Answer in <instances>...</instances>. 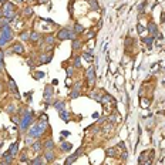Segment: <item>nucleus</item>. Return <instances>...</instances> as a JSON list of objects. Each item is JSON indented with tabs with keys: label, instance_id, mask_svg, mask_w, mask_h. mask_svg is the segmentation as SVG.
Returning <instances> with one entry per match:
<instances>
[{
	"label": "nucleus",
	"instance_id": "nucleus-14",
	"mask_svg": "<svg viewBox=\"0 0 165 165\" xmlns=\"http://www.w3.org/2000/svg\"><path fill=\"white\" fill-rule=\"evenodd\" d=\"M105 155H107L108 158H114V157H117V147L107 148V150H105Z\"/></svg>",
	"mask_w": 165,
	"mask_h": 165
},
{
	"label": "nucleus",
	"instance_id": "nucleus-17",
	"mask_svg": "<svg viewBox=\"0 0 165 165\" xmlns=\"http://www.w3.org/2000/svg\"><path fill=\"white\" fill-rule=\"evenodd\" d=\"M43 147H44V150H54V141L51 138H48V140L44 141Z\"/></svg>",
	"mask_w": 165,
	"mask_h": 165
},
{
	"label": "nucleus",
	"instance_id": "nucleus-45",
	"mask_svg": "<svg viewBox=\"0 0 165 165\" xmlns=\"http://www.w3.org/2000/svg\"><path fill=\"white\" fill-rule=\"evenodd\" d=\"M6 1H9V0H0V4H4Z\"/></svg>",
	"mask_w": 165,
	"mask_h": 165
},
{
	"label": "nucleus",
	"instance_id": "nucleus-18",
	"mask_svg": "<svg viewBox=\"0 0 165 165\" xmlns=\"http://www.w3.org/2000/svg\"><path fill=\"white\" fill-rule=\"evenodd\" d=\"M58 113H60V118H61V120H64V121H68V120H70V111H67L66 108L61 110V111H58Z\"/></svg>",
	"mask_w": 165,
	"mask_h": 165
},
{
	"label": "nucleus",
	"instance_id": "nucleus-33",
	"mask_svg": "<svg viewBox=\"0 0 165 165\" xmlns=\"http://www.w3.org/2000/svg\"><path fill=\"white\" fill-rule=\"evenodd\" d=\"M43 76H44V73H41V71H36V73H34V78H36V80L43 78Z\"/></svg>",
	"mask_w": 165,
	"mask_h": 165
},
{
	"label": "nucleus",
	"instance_id": "nucleus-28",
	"mask_svg": "<svg viewBox=\"0 0 165 165\" xmlns=\"http://www.w3.org/2000/svg\"><path fill=\"white\" fill-rule=\"evenodd\" d=\"M90 6H91V9L93 10H100V6H98V1L97 0H90Z\"/></svg>",
	"mask_w": 165,
	"mask_h": 165
},
{
	"label": "nucleus",
	"instance_id": "nucleus-25",
	"mask_svg": "<svg viewBox=\"0 0 165 165\" xmlns=\"http://www.w3.org/2000/svg\"><path fill=\"white\" fill-rule=\"evenodd\" d=\"M20 39H21L23 41L30 40V33H29V32H26V30H23V32L20 33Z\"/></svg>",
	"mask_w": 165,
	"mask_h": 165
},
{
	"label": "nucleus",
	"instance_id": "nucleus-24",
	"mask_svg": "<svg viewBox=\"0 0 165 165\" xmlns=\"http://www.w3.org/2000/svg\"><path fill=\"white\" fill-rule=\"evenodd\" d=\"M77 158H78V155L74 152L73 155H70V157L66 160V165H70V164H73V162H76V160H77Z\"/></svg>",
	"mask_w": 165,
	"mask_h": 165
},
{
	"label": "nucleus",
	"instance_id": "nucleus-41",
	"mask_svg": "<svg viewBox=\"0 0 165 165\" xmlns=\"http://www.w3.org/2000/svg\"><path fill=\"white\" fill-rule=\"evenodd\" d=\"M137 30H138V33H142V30H144V29H142V26H140V24H138Z\"/></svg>",
	"mask_w": 165,
	"mask_h": 165
},
{
	"label": "nucleus",
	"instance_id": "nucleus-9",
	"mask_svg": "<svg viewBox=\"0 0 165 165\" xmlns=\"http://www.w3.org/2000/svg\"><path fill=\"white\" fill-rule=\"evenodd\" d=\"M53 94H54L53 87H51V85H46V88H44V100H46L48 104H50V100H51Z\"/></svg>",
	"mask_w": 165,
	"mask_h": 165
},
{
	"label": "nucleus",
	"instance_id": "nucleus-32",
	"mask_svg": "<svg viewBox=\"0 0 165 165\" xmlns=\"http://www.w3.org/2000/svg\"><path fill=\"white\" fill-rule=\"evenodd\" d=\"M66 73H67V77H71V76L74 74V68H73V67H67V68H66Z\"/></svg>",
	"mask_w": 165,
	"mask_h": 165
},
{
	"label": "nucleus",
	"instance_id": "nucleus-26",
	"mask_svg": "<svg viewBox=\"0 0 165 165\" xmlns=\"http://www.w3.org/2000/svg\"><path fill=\"white\" fill-rule=\"evenodd\" d=\"M90 54H91V53H88V51H85V53H82V54H81V57H82V58H84V60H87L88 63H91V61L94 60V57H93V56H90Z\"/></svg>",
	"mask_w": 165,
	"mask_h": 165
},
{
	"label": "nucleus",
	"instance_id": "nucleus-21",
	"mask_svg": "<svg viewBox=\"0 0 165 165\" xmlns=\"http://www.w3.org/2000/svg\"><path fill=\"white\" fill-rule=\"evenodd\" d=\"M81 47H82V43H81V41H80V40H76V39L73 40V43H71V48H73L74 51L80 50Z\"/></svg>",
	"mask_w": 165,
	"mask_h": 165
},
{
	"label": "nucleus",
	"instance_id": "nucleus-35",
	"mask_svg": "<svg viewBox=\"0 0 165 165\" xmlns=\"http://www.w3.org/2000/svg\"><path fill=\"white\" fill-rule=\"evenodd\" d=\"M3 54H4V53L0 50V71L3 70Z\"/></svg>",
	"mask_w": 165,
	"mask_h": 165
},
{
	"label": "nucleus",
	"instance_id": "nucleus-42",
	"mask_svg": "<svg viewBox=\"0 0 165 165\" xmlns=\"http://www.w3.org/2000/svg\"><path fill=\"white\" fill-rule=\"evenodd\" d=\"M66 84H67V85H70V84H73V82H71V80H70V77H67V80H66Z\"/></svg>",
	"mask_w": 165,
	"mask_h": 165
},
{
	"label": "nucleus",
	"instance_id": "nucleus-43",
	"mask_svg": "<svg viewBox=\"0 0 165 165\" xmlns=\"http://www.w3.org/2000/svg\"><path fill=\"white\" fill-rule=\"evenodd\" d=\"M161 21H162V23L165 21V13H162V14H161Z\"/></svg>",
	"mask_w": 165,
	"mask_h": 165
},
{
	"label": "nucleus",
	"instance_id": "nucleus-36",
	"mask_svg": "<svg viewBox=\"0 0 165 165\" xmlns=\"http://www.w3.org/2000/svg\"><path fill=\"white\" fill-rule=\"evenodd\" d=\"M127 158H128V152H127V150H124V152L121 154V160H123V161H127Z\"/></svg>",
	"mask_w": 165,
	"mask_h": 165
},
{
	"label": "nucleus",
	"instance_id": "nucleus-16",
	"mask_svg": "<svg viewBox=\"0 0 165 165\" xmlns=\"http://www.w3.org/2000/svg\"><path fill=\"white\" fill-rule=\"evenodd\" d=\"M54 108H56L57 111H61V110H64V108H66V101H63V100H58V101H56V103H54Z\"/></svg>",
	"mask_w": 165,
	"mask_h": 165
},
{
	"label": "nucleus",
	"instance_id": "nucleus-19",
	"mask_svg": "<svg viewBox=\"0 0 165 165\" xmlns=\"http://www.w3.org/2000/svg\"><path fill=\"white\" fill-rule=\"evenodd\" d=\"M73 32H74L76 34H81V33H84V26L80 24V23H76L74 27H73Z\"/></svg>",
	"mask_w": 165,
	"mask_h": 165
},
{
	"label": "nucleus",
	"instance_id": "nucleus-8",
	"mask_svg": "<svg viewBox=\"0 0 165 165\" xmlns=\"http://www.w3.org/2000/svg\"><path fill=\"white\" fill-rule=\"evenodd\" d=\"M11 51L14 54H23L24 53V46L21 43H13L11 44Z\"/></svg>",
	"mask_w": 165,
	"mask_h": 165
},
{
	"label": "nucleus",
	"instance_id": "nucleus-6",
	"mask_svg": "<svg viewBox=\"0 0 165 165\" xmlns=\"http://www.w3.org/2000/svg\"><path fill=\"white\" fill-rule=\"evenodd\" d=\"M43 157H44L46 162H48V164H51V162H54V161H56V154H54V150H44Z\"/></svg>",
	"mask_w": 165,
	"mask_h": 165
},
{
	"label": "nucleus",
	"instance_id": "nucleus-40",
	"mask_svg": "<svg viewBox=\"0 0 165 165\" xmlns=\"http://www.w3.org/2000/svg\"><path fill=\"white\" fill-rule=\"evenodd\" d=\"M110 70H111V73H115V67H114V64H110Z\"/></svg>",
	"mask_w": 165,
	"mask_h": 165
},
{
	"label": "nucleus",
	"instance_id": "nucleus-20",
	"mask_svg": "<svg viewBox=\"0 0 165 165\" xmlns=\"http://www.w3.org/2000/svg\"><path fill=\"white\" fill-rule=\"evenodd\" d=\"M39 40H40V33L39 32H32L30 33V41L32 43H37Z\"/></svg>",
	"mask_w": 165,
	"mask_h": 165
},
{
	"label": "nucleus",
	"instance_id": "nucleus-34",
	"mask_svg": "<svg viewBox=\"0 0 165 165\" xmlns=\"http://www.w3.org/2000/svg\"><path fill=\"white\" fill-rule=\"evenodd\" d=\"M145 4H147V1H142V3L138 6V11H140V13H144V7H145Z\"/></svg>",
	"mask_w": 165,
	"mask_h": 165
},
{
	"label": "nucleus",
	"instance_id": "nucleus-1",
	"mask_svg": "<svg viewBox=\"0 0 165 165\" xmlns=\"http://www.w3.org/2000/svg\"><path fill=\"white\" fill-rule=\"evenodd\" d=\"M47 123L48 121H37V124H34L32 128H30V131H29V137H32V138H40L41 135L46 132V129H47Z\"/></svg>",
	"mask_w": 165,
	"mask_h": 165
},
{
	"label": "nucleus",
	"instance_id": "nucleus-10",
	"mask_svg": "<svg viewBox=\"0 0 165 165\" xmlns=\"http://www.w3.org/2000/svg\"><path fill=\"white\" fill-rule=\"evenodd\" d=\"M147 30H148L150 36H152V37H155V36L158 34V27H157V24H155L154 21H150V23H148Z\"/></svg>",
	"mask_w": 165,
	"mask_h": 165
},
{
	"label": "nucleus",
	"instance_id": "nucleus-44",
	"mask_svg": "<svg viewBox=\"0 0 165 165\" xmlns=\"http://www.w3.org/2000/svg\"><path fill=\"white\" fill-rule=\"evenodd\" d=\"M1 19H3V10L0 9V20H1Z\"/></svg>",
	"mask_w": 165,
	"mask_h": 165
},
{
	"label": "nucleus",
	"instance_id": "nucleus-11",
	"mask_svg": "<svg viewBox=\"0 0 165 165\" xmlns=\"http://www.w3.org/2000/svg\"><path fill=\"white\" fill-rule=\"evenodd\" d=\"M9 88H10V91H11L13 94H16V98H20V94H19V90H17V85H16V82L13 81L11 78L9 80Z\"/></svg>",
	"mask_w": 165,
	"mask_h": 165
},
{
	"label": "nucleus",
	"instance_id": "nucleus-30",
	"mask_svg": "<svg viewBox=\"0 0 165 165\" xmlns=\"http://www.w3.org/2000/svg\"><path fill=\"white\" fill-rule=\"evenodd\" d=\"M23 14L27 16V17H30V16L33 14V9H32V7H26V9L23 10Z\"/></svg>",
	"mask_w": 165,
	"mask_h": 165
},
{
	"label": "nucleus",
	"instance_id": "nucleus-7",
	"mask_svg": "<svg viewBox=\"0 0 165 165\" xmlns=\"http://www.w3.org/2000/svg\"><path fill=\"white\" fill-rule=\"evenodd\" d=\"M51 58H53V54H51V53H43V54L39 56V63H40V64H47V63L51 61Z\"/></svg>",
	"mask_w": 165,
	"mask_h": 165
},
{
	"label": "nucleus",
	"instance_id": "nucleus-29",
	"mask_svg": "<svg viewBox=\"0 0 165 165\" xmlns=\"http://www.w3.org/2000/svg\"><path fill=\"white\" fill-rule=\"evenodd\" d=\"M20 157H21V158H20V162H21V164H27V162H30L29 158H27V154H26V152H21Z\"/></svg>",
	"mask_w": 165,
	"mask_h": 165
},
{
	"label": "nucleus",
	"instance_id": "nucleus-27",
	"mask_svg": "<svg viewBox=\"0 0 165 165\" xmlns=\"http://www.w3.org/2000/svg\"><path fill=\"white\" fill-rule=\"evenodd\" d=\"M44 161H43V158H41V155H37L36 158H33L32 161H30V164H33V165H36V164H43Z\"/></svg>",
	"mask_w": 165,
	"mask_h": 165
},
{
	"label": "nucleus",
	"instance_id": "nucleus-3",
	"mask_svg": "<svg viewBox=\"0 0 165 165\" xmlns=\"http://www.w3.org/2000/svg\"><path fill=\"white\" fill-rule=\"evenodd\" d=\"M33 121V113H32V110H26L24 111V114H23V117L20 118V129L21 131H26L29 127H30V123Z\"/></svg>",
	"mask_w": 165,
	"mask_h": 165
},
{
	"label": "nucleus",
	"instance_id": "nucleus-13",
	"mask_svg": "<svg viewBox=\"0 0 165 165\" xmlns=\"http://www.w3.org/2000/svg\"><path fill=\"white\" fill-rule=\"evenodd\" d=\"M7 151H9V152H10V154H11L13 157H16V155L19 154V144H17V142H13V144L10 145V148H9Z\"/></svg>",
	"mask_w": 165,
	"mask_h": 165
},
{
	"label": "nucleus",
	"instance_id": "nucleus-39",
	"mask_svg": "<svg viewBox=\"0 0 165 165\" xmlns=\"http://www.w3.org/2000/svg\"><path fill=\"white\" fill-rule=\"evenodd\" d=\"M61 135L66 138V137H68V135H70V132H68V131H61Z\"/></svg>",
	"mask_w": 165,
	"mask_h": 165
},
{
	"label": "nucleus",
	"instance_id": "nucleus-2",
	"mask_svg": "<svg viewBox=\"0 0 165 165\" xmlns=\"http://www.w3.org/2000/svg\"><path fill=\"white\" fill-rule=\"evenodd\" d=\"M11 36H13L11 27H10L9 24H7V26H3V27H1V34H0V48H3L7 43H10Z\"/></svg>",
	"mask_w": 165,
	"mask_h": 165
},
{
	"label": "nucleus",
	"instance_id": "nucleus-38",
	"mask_svg": "<svg viewBox=\"0 0 165 165\" xmlns=\"http://www.w3.org/2000/svg\"><path fill=\"white\" fill-rule=\"evenodd\" d=\"M118 148H120V150H127V148H125V144H124V141H121V142H120V144H118Z\"/></svg>",
	"mask_w": 165,
	"mask_h": 165
},
{
	"label": "nucleus",
	"instance_id": "nucleus-4",
	"mask_svg": "<svg viewBox=\"0 0 165 165\" xmlns=\"http://www.w3.org/2000/svg\"><path fill=\"white\" fill-rule=\"evenodd\" d=\"M56 37H57V39H58L60 41L74 40V39H76V33H74L73 30H70V29H60Z\"/></svg>",
	"mask_w": 165,
	"mask_h": 165
},
{
	"label": "nucleus",
	"instance_id": "nucleus-23",
	"mask_svg": "<svg viewBox=\"0 0 165 165\" xmlns=\"http://www.w3.org/2000/svg\"><path fill=\"white\" fill-rule=\"evenodd\" d=\"M142 41L147 44L148 48H151V47H152V43H154V37H152V36H150V37H142Z\"/></svg>",
	"mask_w": 165,
	"mask_h": 165
},
{
	"label": "nucleus",
	"instance_id": "nucleus-31",
	"mask_svg": "<svg viewBox=\"0 0 165 165\" xmlns=\"http://www.w3.org/2000/svg\"><path fill=\"white\" fill-rule=\"evenodd\" d=\"M74 67H76V68H80V67H81V60H80V57H76V58H74Z\"/></svg>",
	"mask_w": 165,
	"mask_h": 165
},
{
	"label": "nucleus",
	"instance_id": "nucleus-15",
	"mask_svg": "<svg viewBox=\"0 0 165 165\" xmlns=\"http://www.w3.org/2000/svg\"><path fill=\"white\" fill-rule=\"evenodd\" d=\"M60 148H61V151H64V152H68V151H71V150H73V145H71L70 142L61 141V145H60Z\"/></svg>",
	"mask_w": 165,
	"mask_h": 165
},
{
	"label": "nucleus",
	"instance_id": "nucleus-46",
	"mask_svg": "<svg viewBox=\"0 0 165 165\" xmlns=\"http://www.w3.org/2000/svg\"><path fill=\"white\" fill-rule=\"evenodd\" d=\"M16 1H19V3H21V1H24V0H16Z\"/></svg>",
	"mask_w": 165,
	"mask_h": 165
},
{
	"label": "nucleus",
	"instance_id": "nucleus-22",
	"mask_svg": "<svg viewBox=\"0 0 165 165\" xmlns=\"http://www.w3.org/2000/svg\"><path fill=\"white\" fill-rule=\"evenodd\" d=\"M108 121H110L111 124H120L121 123V118H120L117 114H113V115L108 117Z\"/></svg>",
	"mask_w": 165,
	"mask_h": 165
},
{
	"label": "nucleus",
	"instance_id": "nucleus-5",
	"mask_svg": "<svg viewBox=\"0 0 165 165\" xmlns=\"http://www.w3.org/2000/svg\"><path fill=\"white\" fill-rule=\"evenodd\" d=\"M85 77H87V82H88V87L91 88L95 82V71H94V67H90L85 73Z\"/></svg>",
	"mask_w": 165,
	"mask_h": 165
},
{
	"label": "nucleus",
	"instance_id": "nucleus-37",
	"mask_svg": "<svg viewBox=\"0 0 165 165\" xmlns=\"http://www.w3.org/2000/svg\"><path fill=\"white\" fill-rule=\"evenodd\" d=\"M85 36H87L88 39H93V37H95V32H91V30H90V33H87Z\"/></svg>",
	"mask_w": 165,
	"mask_h": 165
},
{
	"label": "nucleus",
	"instance_id": "nucleus-12",
	"mask_svg": "<svg viewBox=\"0 0 165 165\" xmlns=\"http://www.w3.org/2000/svg\"><path fill=\"white\" fill-rule=\"evenodd\" d=\"M32 150H33L34 152H40L41 150H44V147H43V142H41L39 138H37V141H34V142L32 144Z\"/></svg>",
	"mask_w": 165,
	"mask_h": 165
}]
</instances>
